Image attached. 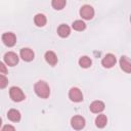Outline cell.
Returning a JSON list of instances; mask_svg holds the SVG:
<instances>
[{"label":"cell","mask_w":131,"mask_h":131,"mask_svg":"<svg viewBox=\"0 0 131 131\" xmlns=\"http://www.w3.org/2000/svg\"><path fill=\"white\" fill-rule=\"evenodd\" d=\"M35 93L41 98H47L50 95V88L44 81H38L34 86Z\"/></svg>","instance_id":"1"},{"label":"cell","mask_w":131,"mask_h":131,"mask_svg":"<svg viewBox=\"0 0 131 131\" xmlns=\"http://www.w3.org/2000/svg\"><path fill=\"white\" fill-rule=\"evenodd\" d=\"M9 96L13 101H16V102H19L25 99V94L23 90L16 86H13L9 89Z\"/></svg>","instance_id":"2"},{"label":"cell","mask_w":131,"mask_h":131,"mask_svg":"<svg viewBox=\"0 0 131 131\" xmlns=\"http://www.w3.org/2000/svg\"><path fill=\"white\" fill-rule=\"evenodd\" d=\"M3 58H4V62L7 66H9V67H14L18 62V56H17V54L14 53V52H12V51H9V52L5 53Z\"/></svg>","instance_id":"3"},{"label":"cell","mask_w":131,"mask_h":131,"mask_svg":"<svg viewBox=\"0 0 131 131\" xmlns=\"http://www.w3.org/2000/svg\"><path fill=\"white\" fill-rule=\"evenodd\" d=\"M69 98L74 102H80L83 100V94L79 88L73 87L69 91Z\"/></svg>","instance_id":"4"},{"label":"cell","mask_w":131,"mask_h":131,"mask_svg":"<svg viewBox=\"0 0 131 131\" xmlns=\"http://www.w3.org/2000/svg\"><path fill=\"white\" fill-rule=\"evenodd\" d=\"M71 125L76 130H81L85 127V119L82 116H74L71 119Z\"/></svg>","instance_id":"5"},{"label":"cell","mask_w":131,"mask_h":131,"mask_svg":"<svg viewBox=\"0 0 131 131\" xmlns=\"http://www.w3.org/2000/svg\"><path fill=\"white\" fill-rule=\"evenodd\" d=\"M80 15L84 19H91L94 16V9L90 5H84L80 9Z\"/></svg>","instance_id":"6"},{"label":"cell","mask_w":131,"mask_h":131,"mask_svg":"<svg viewBox=\"0 0 131 131\" xmlns=\"http://www.w3.org/2000/svg\"><path fill=\"white\" fill-rule=\"evenodd\" d=\"M116 61H117L116 56H115L114 54H112V53H107V54H105L104 57L102 58V60H101V64H102L104 68L110 69V68H112V67L115 66Z\"/></svg>","instance_id":"7"},{"label":"cell","mask_w":131,"mask_h":131,"mask_svg":"<svg viewBox=\"0 0 131 131\" xmlns=\"http://www.w3.org/2000/svg\"><path fill=\"white\" fill-rule=\"evenodd\" d=\"M2 41H3V43H4L6 46L11 47V46H13V45L15 44V42H16V37H15V35H14L13 33H10V32L4 33V34L2 35Z\"/></svg>","instance_id":"8"},{"label":"cell","mask_w":131,"mask_h":131,"mask_svg":"<svg viewBox=\"0 0 131 131\" xmlns=\"http://www.w3.org/2000/svg\"><path fill=\"white\" fill-rule=\"evenodd\" d=\"M19 55L25 61H31L34 59V56H35L34 51L30 48H21L19 51Z\"/></svg>","instance_id":"9"},{"label":"cell","mask_w":131,"mask_h":131,"mask_svg":"<svg viewBox=\"0 0 131 131\" xmlns=\"http://www.w3.org/2000/svg\"><path fill=\"white\" fill-rule=\"evenodd\" d=\"M120 67L124 72L131 74V60L127 56H125V55L121 56V58H120Z\"/></svg>","instance_id":"10"},{"label":"cell","mask_w":131,"mask_h":131,"mask_svg":"<svg viewBox=\"0 0 131 131\" xmlns=\"http://www.w3.org/2000/svg\"><path fill=\"white\" fill-rule=\"evenodd\" d=\"M104 107H105L104 103H103L102 101H100V100H95V101H93V102L90 104V106H89L90 111H91L92 113H95V114L101 113V112L104 110Z\"/></svg>","instance_id":"11"},{"label":"cell","mask_w":131,"mask_h":131,"mask_svg":"<svg viewBox=\"0 0 131 131\" xmlns=\"http://www.w3.org/2000/svg\"><path fill=\"white\" fill-rule=\"evenodd\" d=\"M45 60H46V62L47 63H49L50 66H55L56 63H57V56H56V54L53 52V51H47L46 53H45Z\"/></svg>","instance_id":"12"},{"label":"cell","mask_w":131,"mask_h":131,"mask_svg":"<svg viewBox=\"0 0 131 131\" xmlns=\"http://www.w3.org/2000/svg\"><path fill=\"white\" fill-rule=\"evenodd\" d=\"M70 33H71V29H70V27L67 26V25H64V24L60 25V26L57 28V34H58L59 37H61V38H66V37H68V36L70 35Z\"/></svg>","instance_id":"13"},{"label":"cell","mask_w":131,"mask_h":131,"mask_svg":"<svg viewBox=\"0 0 131 131\" xmlns=\"http://www.w3.org/2000/svg\"><path fill=\"white\" fill-rule=\"evenodd\" d=\"M7 118L12 122H18L20 120V113L15 108H11L7 113Z\"/></svg>","instance_id":"14"},{"label":"cell","mask_w":131,"mask_h":131,"mask_svg":"<svg viewBox=\"0 0 131 131\" xmlns=\"http://www.w3.org/2000/svg\"><path fill=\"white\" fill-rule=\"evenodd\" d=\"M46 21H47L46 16L43 13H38L34 17V23L37 27H44L46 25Z\"/></svg>","instance_id":"15"},{"label":"cell","mask_w":131,"mask_h":131,"mask_svg":"<svg viewBox=\"0 0 131 131\" xmlns=\"http://www.w3.org/2000/svg\"><path fill=\"white\" fill-rule=\"evenodd\" d=\"M106 123H107V118H106V116L103 115V114L98 115V116L96 117V119H95V125H96V127H98V128H103V127L106 125Z\"/></svg>","instance_id":"16"},{"label":"cell","mask_w":131,"mask_h":131,"mask_svg":"<svg viewBox=\"0 0 131 131\" xmlns=\"http://www.w3.org/2000/svg\"><path fill=\"white\" fill-rule=\"evenodd\" d=\"M79 64H80L81 68L87 69V68H89L92 64V61H91V59L88 56H82L79 59Z\"/></svg>","instance_id":"17"},{"label":"cell","mask_w":131,"mask_h":131,"mask_svg":"<svg viewBox=\"0 0 131 131\" xmlns=\"http://www.w3.org/2000/svg\"><path fill=\"white\" fill-rule=\"evenodd\" d=\"M51 4H52V7H53L54 9L60 10V9H62V8L66 6L67 1H66V0H53V1L51 2Z\"/></svg>","instance_id":"18"},{"label":"cell","mask_w":131,"mask_h":131,"mask_svg":"<svg viewBox=\"0 0 131 131\" xmlns=\"http://www.w3.org/2000/svg\"><path fill=\"white\" fill-rule=\"evenodd\" d=\"M72 27H73V29L76 30V31H83V30H85V28H86V24H85L83 20L78 19V20H75V21L73 23Z\"/></svg>","instance_id":"19"},{"label":"cell","mask_w":131,"mask_h":131,"mask_svg":"<svg viewBox=\"0 0 131 131\" xmlns=\"http://www.w3.org/2000/svg\"><path fill=\"white\" fill-rule=\"evenodd\" d=\"M8 80L4 75H0V88H5V86L7 85Z\"/></svg>","instance_id":"20"},{"label":"cell","mask_w":131,"mask_h":131,"mask_svg":"<svg viewBox=\"0 0 131 131\" xmlns=\"http://www.w3.org/2000/svg\"><path fill=\"white\" fill-rule=\"evenodd\" d=\"M1 131H15V128H14L12 125L7 124V125H4V126H3V128H2Z\"/></svg>","instance_id":"21"},{"label":"cell","mask_w":131,"mask_h":131,"mask_svg":"<svg viewBox=\"0 0 131 131\" xmlns=\"http://www.w3.org/2000/svg\"><path fill=\"white\" fill-rule=\"evenodd\" d=\"M6 72H7V70H6L4 63L3 62H0V74L1 75H4V74H6Z\"/></svg>","instance_id":"22"},{"label":"cell","mask_w":131,"mask_h":131,"mask_svg":"<svg viewBox=\"0 0 131 131\" xmlns=\"http://www.w3.org/2000/svg\"><path fill=\"white\" fill-rule=\"evenodd\" d=\"M130 21H131V16H130Z\"/></svg>","instance_id":"23"}]
</instances>
